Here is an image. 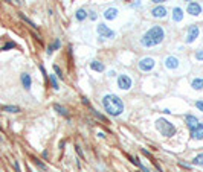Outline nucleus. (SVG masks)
Returning a JSON list of instances; mask_svg holds the SVG:
<instances>
[{"mask_svg": "<svg viewBox=\"0 0 203 172\" xmlns=\"http://www.w3.org/2000/svg\"><path fill=\"white\" fill-rule=\"evenodd\" d=\"M142 154H144V155H147V157H151V154H150L148 151H145V149H142Z\"/></svg>", "mask_w": 203, "mask_h": 172, "instance_id": "f704fd0d", "label": "nucleus"}, {"mask_svg": "<svg viewBox=\"0 0 203 172\" xmlns=\"http://www.w3.org/2000/svg\"><path fill=\"white\" fill-rule=\"evenodd\" d=\"M118 87H119L121 90H130V88L133 87L131 78H130L128 75H125V73L119 75V76H118Z\"/></svg>", "mask_w": 203, "mask_h": 172, "instance_id": "20e7f679", "label": "nucleus"}, {"mask_svg": "<svg viewBox=\"0 0 203 172\" xmlns=\"http://www.w3.org/2000/svg\"><path fill=\"white\" fill-rule=\"evenodd\" d=\"M199 34H200L199 26H196V24L189 26V28H188V32H186V38H185V41H186L188 44H189V43H193V41H196V38L199 37Z\"/></svg>", "mask_w": 203, "mask_h": 172, "instance_id": "0eeeda50", "label": "nucleus"}, {"mask_svg": "<svg viewBox=\"0 0 203 172\" xmlns=\"http://www.w3.org/2000/svg\"><path fill=\"white\" fill-rule=\"evenodd\" d=\"M92 113L98 117V119H101V121H103V122H106V123H109V121H107V119H106V116H103V114H101L99 111H96V110H92Z\"/></svg>", "mask_w": 203, "mask_h": 172, "instance_id": "393cba45", "label": "nucleus"}, {"mask_svg": "<svg viewBox=\"0 0 203 172\" xmlns=\"http://www.w3.org/2000/svg\"><path fill=\"white\" fill-rule=\"evenodd\" d=\"M77 152H78V154L83 157V151H81V148H80V146H77Z\"/></svg>", "mask_w": 203, "mask_h": 172, "instance_id": "c9c22d12", "label": "nucleus"}, {"mask_svg": "<svg viewBox=\"0 0 203 172\" xmlns=\"http://www.w3.org/2000/svg\"><path fill=\"white\" fill-rule=\"evenodd\" d=\"M90 69L95 70V72H104V70H106L104 64L101 62V61H98V60H93V61L90 62Z\"/></svg>", "mask_w": 203, "mask_h": 172, "instance_id": "dca6fc26", "label": "nucleus"}, {"mask_svg": "<svg viewBox=\"0 0 203 172\" xmlns=\"http://www.w3.org/2000/svg\"><path fill=\"white\" fill-rule=\"evenodd\" d=\"M196 107H197L200 111H203V101H197V102H196Z\"/></svg>", "mask_w": 203, "mask_h": 172, "instance_id": "c756f323", "label": "nucleus"}, {"mask_svg": "<svg viewBox=\"0 0 203 172\" xmlns=\"http://www.w3.org/2000/svg\"><path fill=\"white\" fill-rule=\"evenodd\" d=\"M118 17V9L116 8H109L104 11V18L106 20H115Z\"/></svg>", "mask_w": 203, "mask_h": 172, "instance_id": "ddd939ff", "label": "nucleus"}, {"mask_svg": "<svg viewBox=\"0 0 203 172\" xmlns=\"http://www.w3.org/2000/svg\"><path fill=\"white\" fill-rule=\"evenodd\" d=\"M54 110H55L58 114H61V116H64V117L69 119V111H67L66 107H63V105H60V104H54Z\"/></svg>", "mask_w": 203, "mask_h": 172, "instance_id": "f3484780", "label": "nucleus"}, {"mask_svg": "<svg viewBox=\"0 0 203 172\" xmlns=\"http://www.w3.org/2000/svg\"><path fill=\"white\" fill-rule=\"evenodd\" d=\"M156 128L159 129V133L165 137H173L176 134V126L173 125V122L167 121V119H157V122H156Z\"/></svg>", "mask_w": 203, "mask_h": 172, "instance_id": "7ed1b4c3", "label": "nucleus"}, {"mask_svg": "<svg viewBox=\"0 0 203 172\" xmlns=\"http://www.w3.org/2000/svg\"><path fill=\"white\" fill-rule=\"evenodd\" d=\"M186 12H188L189 15L197 17V15H200V14H202V5H200V3H197V2H189V3H188V6H186Z\"/></svg>", "mask_w": 203, "mask_h": 172, "instance_id": "6e6552de", "label": "nucleus"}, {"mask_svg": "<svg viewBox=\"0 0 203 172\" xmlns=\"http://www.w3.org/2000/svg\"><path fill=\"white\" fill-rule=\"evenodd\" d=\"M54 72H55V73H57V75H58L60 78H63V75H61V69L58 67L57 64H54Z\"/></svg>", "mask_w": 203, "mask_h": 172, "instance_id": "c85d7f7f", "label": "nucleus"}, {"mask_svg": "<svg viewBox=\"0 0 203 172\" xmlns=\"http://www.w3.org/2000/svg\"><path fill=\"white\" fill-rule=\"evenodd\" d=\"M139 69H141L142 72H150V70H153L154 69V65H156V61L153 58H150V57H145L142 58L141 61H139Z\"/></svg>", "mask_w": 203, "mask_h": 172, "instance_id": "39448f33", "label": "nucleus"}, {"mask_svg": "<svg viewBox=\"0 0 203 172\" xmlns=\"http://www.w3.org/2000/svg\"><path fill=\"white\" fill-rule=\"evenodd\" d=\"M173 20L177 23V21H182L183 20V9L179 8V6H176L173 9Z\"/></svg>", "mask_w": 203, "mask_h": 172, "instance_id": "4468645a", "label": "nucleus"}, {"mask_svg": "<svg viewBox=\"0 0 203 172\" xmlns=\"http://www.w3.org/2000/svg\"><path fill=\"white\" fill-rule=\"evenodd\" d=\"M87 17H89L87 11H86V9H83V8H81V9H78V11H77V14H75V18H77L78 21H84Z\"/></svg>", "mask_w": 203, "mask_h": 172, "instance_id": "6ab92c4d", "label": "nucleus"}, {"mask_svg": "<svg viewBox=\"0 0 203 172\" xmlns=\"http://www.w3.org/2000/svg\"><path fill=\"white\" fill-rule=\"evenodd\" d=\"M12 47H16V43H8V44H5V47H3V50H6V49H12Z\"/></svg>", "mask_w": 203, "mask_h": 172, "instance_id": "7c9ffc66", "label": "nucleus"}, {"mask_svg": "<svg viewBox=\"0 0 203 172\" xmlns=\"http://www.w3.org/2000/svg\"><path fill=\"white\" fill-rule=\"evenodd\" d=\"M18 17H20V18H21L23 21H26V23H28L29 26H32V28H34V29H37V28H38V26H35V23H34L32 20H29V18H28L26 15H24V14H23V12H18Z\"/></svg>", "mask_w": 203, "mask_h": 172, "instance_id": "412c9836", "label": "nucleus"}, {"mask_svg": "<svg viewBox=\"0 0 203 172\" xmlns=\"http://www.w3.org/2000/svg\"><path fill=\"white\" fill-rule=\"evenodd\" d=\"M89 18H90V20H93V21H95V20L98 18V14H96L95 11H90V12H89Z\"/></svg>", "mask_w": 203, "mask_h": 172, "instance_id": "cd10ccee", "label": "nucleus"}, {"mask_svg": "<svg viewBox=\"0 0 203 172\" xmlns=\"http://www.w3.org/2000/svg\"><path fill=\"white\" fill-rule=\"evenodd\" d=\"M96 31H98V34H99L101 38H115V35H116L115 31H111L109 26H106L104 23H99Z\"/></svg>", "mask_w": 203, "mask_h": 172, "instance_id": "423d86ee", "label": "nucleus"}, {"mask_svg": "<svg viewBox=\"0 0 203 172\" xmlns=\"http://www.w3.org/2000/svg\"><path fill=\"white\" fill-rule=\"evenodd\" d=\"M40 70H41L43 76H44V78H47V72H46V69H44V65H40Z\"/></svg>", "mask_w": 203, "mask_h": 172, "instance_id": "2f4dec72", "label": "nucleus"}, {"mask_svg": "<svg viewBox=\"0 0 203 172\" xmlns=\"http://www.w3.org/2000/svg\"><path fill=\"white\" fill-rule=\"evenodd\" d=\"M60 47H61V41H60V40L57 38L55 41H54L52 44H50V46L47 47V55H50V54H52L54 50H57V49H60Z\"/></svg>", "mask_w": 203, "mask_h": 172, "instance_id": "aec40b11", "label": "nucleus"}, {"mask_svg": "<svg viewBox=\"0 0 203 172\" xmlns=\"http://www.w3.org/2000/svg\"><path fill=\"white\" fill-rule=\"evenodd\" d=\"M196 60L197 61H203V49H199L196 52Z\"/></svg>", "mask_w": 203, "mask_h": 172, "instance_id": "bb28decb", "label": "nucleus"}, {"mask_svg": "<svg viewBox=\"0 0 203 172\" xmlns=\"http://www.w3.org/2000/svg\"><path fill=\"white\" fill-rule=\"evenodd\" d=\"M6 2H8V3H11V2H12V0H6Z\"/></svg>", "mask_w": 203, "mask_h": 172, "instance_id": "58836bf2", "label": "nucleus"}, {"mask_svg": "<svg viewBox=\"0 0 203 172\" xmlns=\"http://www.w3.org/2000/svg\"><path fill=\"white\" fill-rule=\"evenodd\" d=\"M191 137L194 140H203V123H199L194 129H191Z\"/></svg>", "mask_w": 203, "mask_h": 172, "instance_id": "f8f14e48", "label": "nucleus"}, {"mask_svg": "<svg viewBox=\"0 0 203 172\" xmlns=\"http://www.w3.org/2000/svg\"><path fill=\"white\" fill-rule=\"evenodd\" d=\"M165 38V32L160 26H153L150 28L141 38V44L144 47H154L157 44H160Z\"/></svg>", "mask_w": 203, "mask_h": 172, "instance_id": "f257e3e1", "label": "nucleus"}, {"mask_svg": "<svg viewBox=\"0 0 203 172\" xmlns=\"http://www.w3.org/2000/svg\"><path fill=\"white\" fill-rule=\"evenodd\" d=\"M32 160H34V163H35L37 166H38L40 169H43V171H47V166H46L44 163H41V162L38 160V158H35V157H32Z\"/></svg>", "mask_w": 203, "mask_h": 172, "instance_id": "b1692460", "label": "nucleus"}, {"mask_svg": "<svg viewBox=\"0 0 203 172\" xmlns=\"http://www.w3.org/2000/svg\"><path fill=\"white\" fill-rule=\"evenodd\" d=\"M101 102H103L106 113L110 116H121L124 111V102L116 95H106Z\"/></svg>", "mask_w": 203, "mask_h": 172, "instance_id": "f03ea898", "label": "nucleus"}, {"mask_svg": "<svg viewBox=\"0 0 203 172\" xmlns=\"http://www.w3.org/2000/svg\"><path fill=\"white\" fill-rule=\"evenodd\" d=\"M49 79H50V84H52V88H55V90H60V84H58L57 75H50V76H49Z\"/></svg>", "mask_w": 203, "mask_h": 172, "instance_id": "4be33fe9", "label": "nucleus"}, {"mask_svg": "<svg viewBox=\"0 0 203 172\" xmlns=\"http://www.w3.org/2000/svg\"><path fill=\"white\" fill-rule=\"evenodd\" d=\"M193 165H203V154H199V155L194 158Z\"/></svg>", "mask_w": 203, "mask_h": 172, "instance_id": "a878e982", "label": "nucleus"}, {"mask_svg": "<svg viewBox=\"0 0 203 172\" xmlns=\"http://www.w3.org/2000/svg\"><path fill=\"white\" fill-rule=\"evenodd\" d=\"M185 2H188V3H189V2H193V0H185Z\"/></svg>", "mask_w": 203, "mask_h": 172, "instance_id": "4c0bfd02", "label": "nucleus"}, {"mask_svg": "<svg viewBox=\"0 0 203 172\" xmlns=\"http://www.w3.org/2000/svg\"><path fill=\"white\" fill-rule=\"evenodd\" d=\"M167 14H168L167 8H165V6H162V5H159V6H154L153 9H151V15H153V17H156V18H163V17H167Z\"/></svg>", "mask_w": 203, "mask_h": 172, "instance_id": "1a4fd4ad", "label": "nucleus"}, {"mask_svg": "<svg viewBox=\"0 0 203 172\" xmlns=\"http://www.w3.org/2000/svg\"><path fill=\"white\" fill-rule=\"evenodd\" d=\"M165 67L167 69H170V70H176L177 67H179V58H176V57H173V55H170V57H167L165 58Z\"/></svg>", "mask_w": 203, "mask_h": 172, "instance_id": "9d476101", "label": "nucleus"}, {"mask_svg": "<svg viewBox=\"0 0 203 172\" xmlns=\"http://www.w3.org/2000/svg\"><path fill=\"white\" fill-rule=\"evenodd\" d=\"M191 87L194 90H202L203 88V78H194L191 81Z\"/></svg>", "mask_w": 203, "mask_h": 172, "instance_id": "a211bd4d", "label": "nucleus"}, {"mask_svg": "<svg viewBox=\"0 0 203 172\" xmlns=\"http://www.w3.org/2000/svg\"><path fill=\"white\" fill-rule=\"evenodd\" d=\"M139 168H141V171H142V172H150V169H148V168H145L142 163H141V166H139Z\"/></svg>", "mask_w": 203, "mask_h": 172, "instance_id": "473e14b6", "label": "nucleus"}, {"mask_svg": "<svg viewBox=\"0 0 203 172\" xmlns=\"http://www.w3.org/2000/svg\"><path fill=\"white\" fill-rule=\"evenodd\" d=\"M185 123H186V126L189 128V131H191V129H194L200 122H199L197 116H194V114H185Z\"/></svg>", "mask_w": 203, "mask_h": 172, "instance_id": "9b49d317", "label": "nucleus"}, {"mask_svg": "<svg viewBox=\"0 0 203 172\" xmlns=\"http://www.w3.org/2000/svg\"><path fill=\"white\" fill-rule=\"evenodd\" d=\"M3 110H5V111H8V113H18V111H20V108H18V107H16V105H5Z\"/></svg>", "mask_w": 203, "mask_h": 172, "instance_id": "5701e85b", "label": "nucleus"}, {"mask_svg": "<svg viewBox=\"0 0 203 172\" xmlns=\"http://www.w3.org/2000/svg\"><path fill=\"white\" fill-rule=\"evenodd\" d=\"M17 3H23V0H17Z\"/></svg>", "mask_w": 203, "mask_h": 172, "instance_id": "e433bc0d", "label": "nucleus"}, {"mask_svg": "<svg viewBox=\"0 0 203 172\" xmlns=\"http://www.w3.org/2000/svg\"><path fill=\"white\" fill-rule=\"evenodd\" d=\"M153 3H157V5H160V3H163V2H167V0H151Z\"/></svg>", "mask_w": 203, "mask_h": 172, "instance_id": "72a5a7b5", "label": "nucleus"}, {"mask_svg": "<svg viewBox=\"0 0 203 172\" xmlns=\"http://www.w3.org/2000/svg\"><path fill=\"white\" fill-rule=\"evenodd\" d=\"M21 84H23V87L26 88V90L31 88L32 79H31V75H29V73H21Z\"/></svg>", "mask_w": 203, "mask_h": 172, "instance_id": "2eb2a0df", "label": "nucleus"}]
</instances>
